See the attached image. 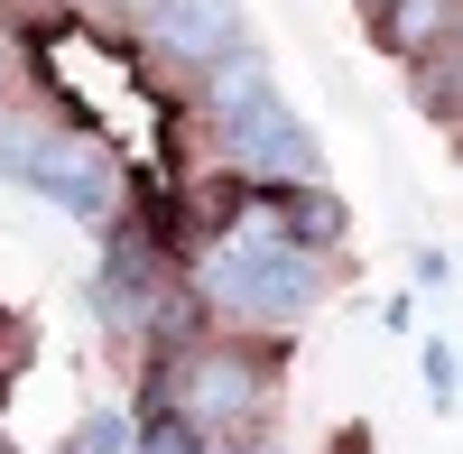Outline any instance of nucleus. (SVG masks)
I'll use <instances>...</instances> for the list:
<instances>
[{"label": "nucleus", "instance_id": "obj_1", "mask_svg": "<svg viewBox=\"0 0 463 454\" xmlns=\"http://www.w3.org/2000/svg\"><path fill=\"white\" fill-rule=\"evenodd\" d=\"M195 307L222 316L232 334H297L306 316L325 307V251L213 232V241L195 251Z\"/></svg>", "mask_w": 463, "mask_h": 454}, {"label": "nucleus", "instance_id": "obj_2", "mask_svg": "<svg viewBox=\"0 0 463 454\" xmlns=\"http://www.w3.org/2000/svg\"><path fill=\"white\" fill-rule=\"evenodd\" d=\"M0 185H28V195L65 204L93 232L121 222V167H111V148L93 130H65L47 111H28V102H0Z\"/></svg>", "mask_w": 463, "mask_h": 454}, {"label": "nucleus", "instance_id": "obj_3", "mask_svg": "<svg viewBox=\"0 0 463 454\" xmlns=\"http://www.w3.org/2000/svg\"><path fill=\"white\" fill-rule=\"evenodd\" d=\"M269 399H279V381L260 371L250 344H195V353H176L167 381H158V408L176 427H195V436H250L269 418Z\"/></svg>", "mask_w": 463, "mask_h": 454}, {"label": "nucleus", "instance_id": "obj_4", "mask_svg": "<svg viewBox=\"0 0 463 454\" xmlns=\"http://www.w3.org/2000/svg\"><path fill=\"white\" fill-rule=\"evenodd\" d=\"M213 148H222V167L241 176V185H325V148L288 111V93L269 102V111H250V121L213 130Z\"/></svg>", "mask_w": 463, "mask_h": 454}, {"label": "nucleus", "instance_id": "obj_5", "mask_svg": "<svg viewBox=\"0 0 463 454\" xmlns=\"http://www.w3.org/2000/svg\"><path fill=\"white\" fill-rule=\"evenodd\" d=\"M130 28H139L167 65H185V74L213 65V56H232V47L250 37V28H241V0H139Z\"/></svg>", "mask_w": 463, "mask_h": 454}, {"label": "nucleus", "instance_id": "obj_6", "mask_svg": "<svg viewBox=\"0 0 463 454\" xmlns=\"http://www.w3.org/2000/svg\"><path fill=\"white\" fill-rule=\"evenodd\" d=\"M279 102V65H269L250 37L232 56H213V65H195V111H204V130H232V121H250V111H269Z\"/></svg>", "mask_w": 463, "mask_h": 454}, {"label": "nucleus", "instance_id": "obj_7", "mask_svg": "<svg viewBox=\"0 0 463 454\" xmlns=\"http://www.w3.org/2000/svg\"><path fill=\"white\" fill-rule=\"evenodd\" d=\"M158 260H148V241L139 232H121L111 241V260H102V325L111 334H148V316H158Z\"/></svg>", "mask_w": 463, "mask_h": 454}, {"label": "nucleus", "instance_id": "obj_8", "mask_svg": "<svg viewBox=\"0 0 463 454\" xmlns=\"http://www.w3.org/2000/svg\"><path fill=\"white\" fill-rule=\"evenodd\" d=\"M454 37V0H390V10H380V47L390 56H427V47H445Z\"/></svg>", "mask_w": 463, "mask_h": 454}, {"label": "nucleus", "instance_id": "obj_9", "mask_svg": "<svg viewBox=\"0 0 463 454\" xmlns=\"http://www.w3.org/2000/svg\"><path fill=\"white\" fill-rule=\"evenodd\" d=\"M130 454H204V436H195V427H176L167 408H158V418H148V427L130 436Z\"/></svg>", "mask_w": 463, "mask_h": 454}, {"label": "nucleus", "instance_id": "obj_10", "mask_svg": "<svg viewBox=\"0 0 463 454\" xmlns=\"http://www.w3.org/2000/svg\"><path fill=\"white\" fill-rule=\"evenodd\" d=\"M130 418H111V408H102V418H84V427H74V454H130Z\"/></svg>", "mask_w": 463, "mask_h": 454}, {"label": "nucleus", "instance_id": "obj_11", "mask_svg": "<svg viewBox=\"0 0 463 454\" xmlns=\"http://www.w3.org/2000/svg\"><path fill=\"white\" fill-rule=\"evenodd\" d=\"M19 93H28V47L0 28V102H19Z\"/></svg>", "mask_w": 463, "mask_h": 454}, {"label": "nucleus", "instance_id": "obj_12", "mask_svg": "<svg viewBox=\"0 0 463 454\" xmlns=\"http://www.w3.org/2000/svg\"><path fill=\"white\" fill-rule=\"evenodd\" d=\"M427 390L454 399V344H427Z\"/></svg>", "mask_w": 463, "mask_h": 454}, {"label": "nucleus", "instance_id": "obj_13", "mask_svg": "<svg viewBox=\"0 0 463 454\" xmlns=\"http://www.w3.org/2000/svg\"><path fill=\"white\" fill-rule=\"evenodd\" d=\"M84 10H102V19H130V10H139V0H84Z\"/></svg>", "mask_w": 463, "mask_h": 454}, {"label": "nucleus", "instance_id": "obj_14", "mask_svg": "<svg viewBox=\"0 0 463 454\" xmlns=\"http://www.w3.org/2000/svg\"><path fill=\"white\" fill-rule=\"evenodd\" d=\"M362 10H371V19H380V10H390V0H362Z\"/></svg>", "mask_w": 463, "mask_h": 454}, {"label": "nucleus", "instance_id": "obj_15", "mask_svg": "<svg viewBox=\"0 0 463 454\" xmlns=\"http://www.w3.org/2000/svg\"><path fill=\"white\" fill-rule=\"evenodd\" d=\"M0 325H10V316H0Z\"/></svg>", "mask_w": 463, "mask_h": 454}]
</instances>
